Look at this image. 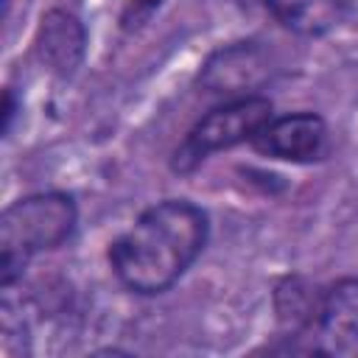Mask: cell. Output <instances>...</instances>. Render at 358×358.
Masks as SVG:
<instances>
[{
	"mask_svg": "<svg viewBox=\"0 0 358 358\" xmlns=\"http://www.w3.org/2000/svg\"><path fill=\"white\" fill-rule=\"evenodd\" d=\"M207 213L187 199H162L145 207L109 246L115 277L134 294L168 291L207 246Z\"/></svg>",
	"mask_w": 358,
	"mask_h": 358,
	"instance_id": "cell-1",
	"label": "cell"
},
{
	"mask_svg": "<svg viewBox=\"0 0 358 358\" xmlns=\"http://www.w3.org/2000/svg\"><path fill=\"white\" fill-rule=\"evenodd\" d=\"M78 221L73 196L48 190L8 204L0 215V285L11 288L31 257L70 241Z\"/></svg>",
	"mask_w": 358,
	"mask_h": 358,
	"instance_id": "cell-2",
	"label": "cell"
},
{
	"mask_svg": "<svg viewBox=\"0 0 358 358\" xmlns=\"http://www.w3.org/2000/svg\"><path fill=\"white\" fill-rule=\"evenodd\" d=\"M274 115V106L263 95H238L215 109H210L204 117L193 123L182 145L171 157V168L176 173L196 171L210 154L252 143V137L260 131V126Z\"/></svg>",
	"mask_w": 358,
	"mask_h": 358,
	"instance_id": "cell-3",
	"label": "cell"
},
{
	"mask_svg": "<svg viewBox=\"0 0 358 358\" xmlns=\"http://www.w3.org/2000/svg\"><path fill=\"white\" fill-rule=\"evenodd\" d=\"M285 350L313 355H358V277L324 285L313 319L285 344Z\"/></svg>",
	"mask_w": 358,
	"mask_h": 358,
	"instance_id": "cell-4",
	"label": "cell"
},
{
	"mask_svg": "<svg viewBox=\"0 0 358 358\" xmlns=\"http://www.w3.org/2000/svg\"><path fill=\"white\" fill-rule=\"evenodd\" d=\"M249 145L263 157L313 162L327 154V123L316 112H294L282 117L271 115Z\"/></svg>",
	"mask_w": 358,
	"mask_h": 358,
	"instance_id": "cell-5",
	"label": "cell"
},
{
	"mask_svg": "<svg viewBox=\"0 0 358 358\" xmlns=\"http://www.w3.org/2000/svg\"><path fill=\"white\" fill-rule=\"evenodd\" d=\"M87 34L78 17L67 11H48L36 34V53L56 76H70L84 59Z\"/></svg>",
	"mask_w": 358,
	"mask_h": 358,
	"instance_id": "cell-6",
	"label": "cell"
},
{
	"mask_svg": "<svg viewBox=\"0 0 358 358\" xmlns=\"http://www.w3.org/2000/svg\"><path fill=\"white\" fill-rule=\"evenodd\" d=\"M263 3L282 28L299 36H324L336 31L352 8V0H263Z\"/></svg>",
	"mask_w": 358,
	"mask_h": 358,
	"instance_id": "cell-7",
	"label": "cell"
},
{
	"mask_svg": "<svg viewBox=\"0 0 358 358\" xmlns=\"http://www.w3.org/2000/svg\"><path fill=\"white\" fill-rule=\"evenodd\" d=\"M11 117H14V92L6 90V106H3V131L8 134L11 129Z\"/></svg>",
	"mask_w": 358,
	"mask_h": 358,
	"instance_id": "cell-8",
	"label": "cell"
}]
</instances>
